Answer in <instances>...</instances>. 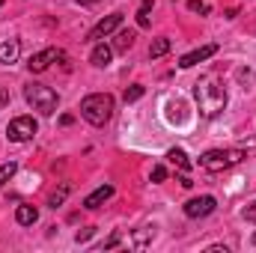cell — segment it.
<instances>
[{
    "instance_id": "cell-22",
    "label": "cell",
    "mask_w": 256,
    "mask_h": 253,
    "mask_svg": "<svg viewBox=\"0 0 256 253\" xmlns=\"http://www.w3.org/2000/svg\"><path fill=\"white\" fill-rule=\"evenodd\" d=\"M242 218H244V220H250V224H256V200L244 208V212H242Z\"/></svg>"
},
{
    "instance_id": "cell-7",
    "label": "cell",
    "mask_w": 256,
    "mask_h": 253,
    "mask_svg": "<svg viewBox=\"0 0 256 253\" xmlns=\"http://www.w3.org/2000/svg\"><path fill=\"white\" fill-rule=\"evenodd\" d=\"M120 27H122V12H114V15L102 18V21H98V24H96V27H92V30L86 33V42H92V45H96V42L108 39L110 33H116Z\"/></svg>"
},
{
    "instance_id": "cell-10",
    "label": "cell",
    "mask_w": 256,
    "mask_h": 253,
    "mask_svg": "<svg viewBox=\"0 0 256 253\" xmlns=\"http://www.w3.org/2000/svg\"><path fill=\"white\" fill-rule=\"evenodd\" d=\"M18 57H21V42H18V39H6V42H0V66L18 63Z\"/></svg>"
},
{
    "instance_id": "cell-11",
    "label": "cell",
    "mask_w": 256,
    "mask_h": 253,
    "mask_svg": "<svg viewBox=\"0 0 256 253\" xmlns=\"http://www.w3.org/2000/svg\"><path fill=\"white\" fill-rule=\"evenodd\" d=\"M110 60H114V48L104 45V42H96V48H92V54H90V63L98 66V68H104V66H110Z\"/></svg>"
},
{
    "instance_id": "cell-16",
    "label": "cell",
    "mask_w": 256,
    "mask_h": 253,
    "mask_svg": "<svg viewBox=\"0 0 256 253\" xmlns=\"http://www.w3.org/2000/svg\"><path fill=\"white\" fill-rule=\"evenodd\" d=\"M134 39H137V33H134V30H122V33L116 36V45H114V51H128V48L134 45Z\"/></svg>"
},
{
    "instance_id": "cell-25",
    "label": "cell",
    "mask_w": 256,
    "mask_h": 253,
    "mask_svg": "<svg viewBox=\"0 0 256 253\" xmlns=\"http://www.w3.org/2000/svg\"><path fill=\"white\" fill-rule=\"evenodd\" d=\"M188 6H191V12H208V6L200 3V0H188Z\"/></svg>"
},
{
    "instance_id": "cell-23",
    "label": "cell",
    "mask_w": 256,
    "mask_h": 253,
    "mask_svg": "<svg viewBox=\"0 0 256 253\" xmlns=\"http://www.w3.org/2000/svg\"><path fill=\"white\" fill-rule=\"evenodd\" d=\"M167 179V170L164 167H152V182H164Z\"/></svg>"
},
{
    "instance_id": "cell-17",
    "label": "cell",
    "mask_w": 256,
    "mask_h": 253,
    "mask_svg": "<svg viewBox=\"0 0 256 253\" xmlns=\"http://www.w3.org/2000/svg\"><path fill=\"white\" fill-rule=\"evenodd\" d=\"M68 194H72V185L66 182V185H60V190H54V194L48 196V206H51V208H57V206H63V202H66V196H68Z\"/></svg>"
},
{
    "instance_id": "cell-2",
    "label": "cell",
    "mask_w": 256,
    "mask_h": 253,
    "mask_svg": "<svg viewBox=\"0 0 256 253\" xmlns=\"http://www.w3.org/2000/svg\"><path fill=\"white\" fill-rule=\"evenodd\" d=\"M80 116L96 128L108 126L110 116H114V96L110 92H90L80 102Z\"/></svg>"
},
{
    "instance_id": "cell-4",
    "label": "cell",
    "mask_w": 256,
    "mask_h": 253,
    "mask_svg": "<svg viewBox=\"0 0 256 253\" xmlns=\"http://www.w3.org/2000/svg\"><path fill=\"white\" fill-rule=\"evenodd\" d=\"M24 98H27V104H30L33 110H39L42 116H51V114L57 110V104H60V96H57L51 86H45V84H27V86H24Z\"/></svg>"
},
{
    "instance_id": "cell-5",
    "label": "cell",
    "mask_w": 256,
    "mask_h": 253,
    "mask_svg": "<svg viewBox=\"0 0 256 253\" xmlns=\"http://www.w3.org/2000/svg\"><path fill=\"white\" fill-rule=\"evenodd\" d=\"M36 131H39V122H36L33 116H15V120L6 126V137H9L12 143H24V140H33Z\"/></svg>"
},
{
    "instance_id": "cell-28",
    "label": "cell",
    "mask_w": 256,
    "mask_h": 253,
    "mask_svg": "<svg viewBox=\"0 0 256 253\" xmlns=\"http://www.w3.org/2000/svg\"><path fill=\"white\" fill-rule=\"evenodd\" d=\"M90 236H92V230H84V232H78V242H86Z\"/></svg>"
},
{
    "instance_id": "cell-13",
    "label": "cell",
    "mask_w": 256,
    "mask_h": 253,
    "mask_svg": "<svg viewBox=\"0 0 256 253\" xmlns=\"http://www.w3.org/2000/svg\"><path fill=\"white\" fill-rule=\"evenodd\" d=\"M15 220H18L21 226H33V224L39 220V208L24 202V206H18V208H15Z\"/></svg>"
},
{
    "instance_id": "cell-8",
    "label": "cell",
    "mask_w": 256,
    "mask_h": 253,
    "mask_svg": "<svg viewBox=\"0 0 256 253\" xmlns=\"http://www.w3.org/2000/svg\"><path fill=\"white\" fill-rule=\"evenodd\" d=\"M57 60H63V51H57V48H45V51H39V54H33V57L27 60V68L39 74V72L51 68V63H57Z\"/></svg>"
},
{
    "instance_id": "cell-26",
    "label": "cell",
    "mask_w": 256,
    "mask_h": 253,
    "mask_svg": "<svg viewBox=\"0 0 256 253\" xmlns=\"http://www.w3.org/2000/svg\"><path fill=\"white\" fill-rule=\"evenodd\" d=\"M6 104H9V90H3V86H0V110H3Z\"/></svg>"
},
{
    "instance_id": "cell-12",
    "label": "cell",
    "mask_w": 256,
    "mask_h": 253,
    "mask_svg": "<svg viewBox=\"0 0 256 253\" xmlns=\"http://www.w3.org/2000/svg\"><path fill=\"white\" fill-rule=\"evenodd\" d=\"M110 196H114V185H98V188L84 200V208H98V206H102V202H108Z\"/></svg>"
},
{
    "instance_id": "cell-20",
    "label": "cell",
    "mask_w": 256,
    "mask_h": 253,
    "mask_svg": "<svg viewBox=\"0 0 256 253\" xmlns=\"http://www.w3.org/2000/svg\"><path fill=\"white\" fill-rule=\"evenodd\" d=\"M149 238H155V226H143L140 232H134V244H137V248H143Z\"/></svg>"
},
{
    "instance_id": "cell-24",
    "label": "cell",
    "mask_w": 256,
    "mask_h": 253,
    "mask_svg": "<svg viewBox=\"0 0 256 253\" xmlns=\"http://www.w3.org/2000/svg\"><path fill=\"white\" fill-rule=\"evenodd\" d=\"M120 242H122V236H120V232H114V236H110V238L104 242V250H110V248H116Z\"/></svg>"
},
{
    "instance_id": "cell-21",
    "label": "cell",
    "mask_w": 256,
    "mask_h": 253,
    "mask_svg": "<svg viewBox=\"0 0 256 253\" xmlns=\"http://www.w3.org/2000/svg\"><path fill=\"white\" fill-rule=\"evenodd\" d=\"M143 92H146V90H143L140 84H131V86L126 90V102H128V104H131V102H137V98H140Z\"/></svg>"
},
{
    "instance_id": "cell-3",
    "label": "cell",
    "mask_w": 256,
    "mask_h": 253,
    "mask_svg": "<svg viewBox=\"0 0 256 253\" xmlns=\"http://www.w3.org/2000/svg\"><path fill=\"white\" fill-rule=\"evenodd\" d=\"M244 158H248L244 149H208V152L200 158V167L208 170V173H224V170L242 164Z\"/></svg>"
},
{
    "instance_id": "cell-29",
    "label": "cell",
    "mask_w": 256,
    "mask_h": 253,
    "mask_svg": "<svg viewBox=\"0 0 256 253\" xmlns=\"http://www.w3.org/2000/svg\"><path fill=\"white\" fill-rule=\"evenodd\" d=\"M78 3H98V0H78Z\"/></svg>"
},
{
    "instance_id": "cell-19",
    "label": "cell",
    "mask_w": 256,
    "mask_h": 253,
    "mask_svg": "<svg viewBox=\"0 0 256 253\" xmlns=\"http://www.w3.org/2000/svg\"><path fill=\"white\" fill-rule=\"evenodd\" d=\"M15 173H18V164H15V161H6V164H0V188H3V185H6V182L15 176Z\"/></svg>"
},
{
    "instance_id": "cell-18",
    "label": "cell",
    "mask_w": 256,
    "mask_h": 253,
    "mask_svg": "<svg viewBox=\"0 0 256 253\" xmlns=\"http://www.w3.org/2000/svg\"><path fill=\"white\" fill-rule=\"evenodd\" d=\"M152 6H155L152 0H143V3H140V9H137V24H140V27H149V12H152Z\"/></svg>"
},
{
    "instance_id": "cell-15",
    "label": "cell",
    "mask_w": 256,
    "mask_h": 253,
    "mask_svg": "<svg viewBox=\"0 0 256 253\" xmlns=\"http://www.w3.org/2000/svg\"><path fill=\"white\" fill-rule=\"evenodd\" d=\"M164 54H170V39H155V42L149 45V57L158 60V57H164Z\"/></svg>"
},
{
    "instance_id": "cell-14",
    "label": "cell",
    "mask_w": 256,
    "mask_h": 253,
    "mask_svg": "<svg viewBox=\"0 0 256 253\" xmlns=\"http://www.w3.org/2000/svg\"><path fill=\"white\" fill-rule=\"evenodd\" d=\"M167 161H170V164H176L182 173H188V170H191V161H188V152H185V149H170V152H167Z\"/></svg>"
},
{
    "instance_id": "cell-27",
    "label": "cell",
    "mask_w": 256,
    "mask_h": 253,
    "mask_svg": "<svg viewBox=\"0 0 256 253\" xmlns=\"http://www.w3.org/2000/svg\"><path fill=\"white\" fill-rule=\"evenodd\" d=\"M208 253H230V250H226L224 244H212V248H208Z\"/></svg>"
},
{
    "instance_id": "cell-9",
    "label": "cell",
    "mask_w": 256,
    "mask_h": 253,
    "mask_svg": "<svg viewBox=\"0 0 256 253\" xmlns=\"http://www.w3.org/2000/svg\"><path fill=\"white\" fill-rule=\"evenodd\" d=\"M218 54V45L214 42H208V45H202V48H194L191 54H185L182 60H179V68H194L196 63H206L208 57H214Z\"/></svg>"
},
{
    "instance_id": "cell-30",
    "label": "cell",
    "mask_w": 256,
    "mask_h": 253,
    "mask_svg": "<svg viewBox=\"0 0 256 253\" xmlns=\"http://www.w3.org/2000/svg\"><path fill=\"white\" fill-rule=\"evenodd\" d=\"M0 6H3V0H0Z\"/></svg>"
},
{
    "instance_id": "cell-1",
    "label": "cell",
    "mask_w": 256,
    "mask_h": 253,
    "mask_svg": "<svg viewBox=\"0 0 256 253\" xmlns=\"http://www.w3.org/2000/svg\"><path fill=\"white\" fill-rule=\"evenodd\" d=\"M194 102H196L200 116H206V120H214L218 114H224V108H226V102H230L224 80L214 78V74L196 80V86H194Z\"/></svg>"
},
{
    "instance_id": "cell-6",
    "label": "cell",
    "mask_w": 256,
    "mask_h": 253,
    "mask_svg": "<svg viewBox=\"0 0 256 253\" xmlns=\"http://www.w3.org/2000/svg\"><path fill=\"white\" fill-rule=\"evenodd\" d=\"M218 208V200L212 196V194H202V196H194L188 200L185 206H182V212H185V218H191V220H200V218H208L212 212Z\"/></svg>"
}]
</instances>
